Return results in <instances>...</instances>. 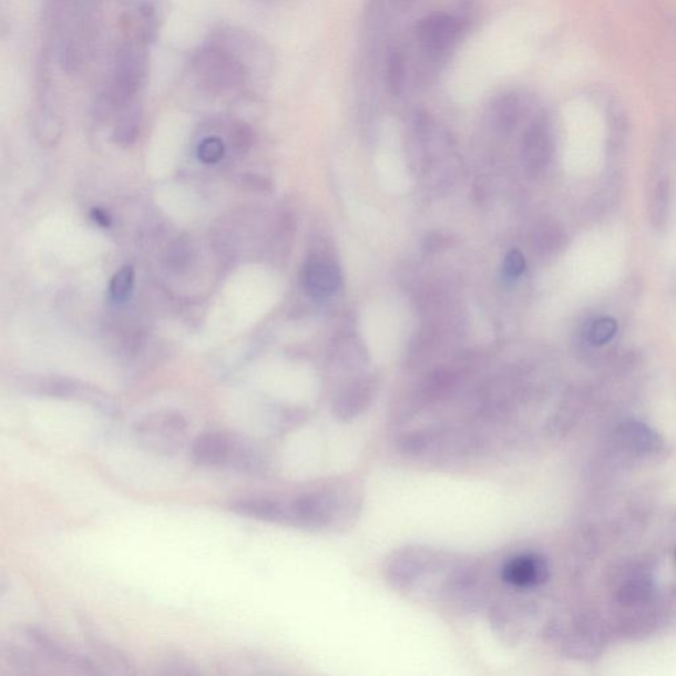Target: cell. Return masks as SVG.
<instances>
[{"instance_id": "6da1fadb", "label": "cell", "mask_w": 676, "mask_h": 676, "mask_svg": "<svg viewBox=\"0 0 676 676\" xmlns=\"http://www.w3.org/2000/svg\"><path fill=\"white\" fill-rule=\"evenodd\" d=\"M265 74V51L250 34L221 29L192 54L191 79L198 91L215 96L257 91Z\"/></svg>"}, {"instance_id": "7a4b0ae2", "label": "cell", "mask_w": 676, "mask_h": 676, "mask_svg": "<svg viewBox=\"0 0 676 676\" xmlns=\"http://www.w3.org/2000/svg\"><path fill=\"white\" fill-rule=\"evenodd\" d=\"M396 590L417 597H445L458 605H473L479 597L478 572L443 551L407 547L397 551L385 567Z\"/></svg>"}, {"instance_id": "3957f363", "label": "cell", "mask_w": 676, "mask_h": 676, "mask_svg": "<svg viewBox=\"0 0 676 676\" xmlns=\"http://www.w3.org/2000/svg\"><path fill=\"white\" fill-rule=\"evenodd\" d=\"M361 510L362 496L356 489L328 486L291 500L274 499L273 523L313 533H336L350 528Z\"/></svg>"}, {"instance_id": "277c9868", "label": "cell", "mask_w": 676, "mask_h": 676, "mask_svg": "<svg viewBox=\"0 0 676 676\" xmlns=\"http://www.w3.org/2000/svg\"><path fill=\"white\" fill-rule=\"evenodd\" d=\"M103 0H50L51 38L62 69L74 73L91 60Z\"/></svg>"}, {"instance_id": "5b68a950", "label": "cell", "mask_w": 676, "mask_h": 676, "mask_svg": "<svg viewBox=\"0 0 676 676\" xmlns=\"http://www.w3.org/2000/svg\"><path fill=\"white\" fill-rule=\"evenodd\" d=\"M150 43L121 34L99 100L100 112L116 115L140 106L150 74Z\"/></svg>"}, {"instance_id": "8992f818", "label": "cell", "mask_w": 676, "mask_h": 676, "mask_svg": "<svg viewBox=\"0 0 676 676\" xmlns=\"http://www.w3.org/2000/svg\"><path fill=\"white\" fill-rule=\"evenodd\" d=\"M191 459L198 467L227 468L247 474H262L268 468L266 454L257 444L225 431L198 434L191 445Z\"/></svg>"}, {"instance_id": "52a82bcc", "label": "cell", "mask_w": 676, "mask_h": 676, "mask_svg": "<svg viewBox=\"0 0 676 676\" xmlns=\"http://www.w3.org/2000/svg\"><path fill=\"white\" fill-rule=\"evenodd\" d=\"M133 438L146 452L157 457H176L188 444V420L177 411L153 412L135 423Z\"/></svg>"}, {"instance_id": "ba28073f", "label": "cell", "mask_w": 676, "mask_h": 676, "mask_svg": "<svg viewBox=\"0 0 676 676\" xmlns=\"http://www.w3.org/2000/svg\"><path fill=\"white\" fill-rule=\"evenodd\" d=\"M462 25L457 17L433 12L419 20L413 39L426 65L439 66L458 47Z\"/></svg>"}, {"instance_id": "9c48e42d", "label": "cell", "mask_w": 676, "mask_h": 676, "mask_svg": "<svg viewBox=\"0 0 676 676\" xmlns=\"http://www.w3.org/2000/svg\"><path fill=\"white\" fill-rule=\"evenodd\" d=\"M164 20L162 0H122L120 32L153 44Z\"/></svg>"}, {"instance_id": "30bf717a", "label": "cell", "mask_w": 676, "mask_h": 676, "mask_svg": "<svg viewBox=\"0 0 676 676\" xmlns=\"http://www.w3.org/2000/svg\"><path fill=\"white\" fill-rule=\"evenodd\" d=\"M24 637L33 651L52 665L78 674H99L93 662L85 655L71 651V648L62 645L58 638H54L52 634L39 629V627H27Z\"/></svg>"}, {"instance_id": "8fae6325", "label": "cell", "mask_w": 676, "mask_h": 676, "mask_svg": "<svg viewBox=\"0 0 676 676\" xmlns=\"http://www.w3.org/2000/svg\"><path fill=\"white\" fill-rule=\"evenodd\" d=\"M500 576L503 583L515 590H534L549 581L550 569L542 555L524 553L503 563Z\"/></svg>"}, {"instance_id": "7c38bea8", "label": "cell", "mask_w": 676, "mask_h": 676, "mask_svg": "<svg viewBox=\"0 0 676 676\" xmlns=\"http://www.w3.org/2000/svg\"><path fill=\"white\" fill-rule=\"evenodd\" d=\"M553 153V135L550 123L543 114L530 122L522 136V156L524 165L531 172L546 167Z\"/></svg>"}, {"instance_id": "4fadbf2b", "label": "cell", "mask_w": 676, "mask_h": 676, "mask_svg": "<svg viewBox=\"0 0 676 676\" xmlns=\"http://www.w3.org/2000/svg\"><path fill=\"white\" fill-rule=\"evenodd\" d=\"M340 268L322 259H309L301 270V285L310 298H329L341 287Z\"/></svg>"}, {"instance_id": "5bb4252c", "label": "cell", "mask_w": 676, "mask_h": 676, "mask_svg": "<svg viewBox=\"0 0 676 676\" xmlns=\"http://www.w3.org/2000/svg\"><path fill=\"white\" fill-rule=\"evenodd\" d=\"M528 110V101L519 93L499 96L489 107V123L496 133L509 134L521 121Z\"/></svg>"}, {"instance_id": "9a60e30c", "label": "cell", "mask_w": 676, "mask_h": 676, "mask_svg": "<svg viewBox=\"0 0 676 676\" xmlns=\"http://www.w3.org/2000/svg\"><path fill=\"white\" fill-rule=\"evenodd\" d=\"M375 389L368 382L349 386L335 399L332 412L340 422H350L369 409Z\"/></svg>"}, {"instance_id": "2e32d148", "label": "cell", "mask_w": 676, "mask_h": 676, "mask_svg": "<svg viewBox=\"0 0 676 676\" xmlns=\"http://www.w3.org/2000/svg\"><path fill=\"white\" fill-rule=\"evenodd\" d=\"M618 437L627 450L647 453L657 450L659 439L647 426L641 422H626L619 427Z\"/></svg>"}, {"instance_id": "e0dca14e", "label": "cell", "mask_w": 676, "mask_h": 676, "mask_svg": "<svg viewBox=\"0 0 676 676\" xmlns=\"http://www.w3.org/2000/svg\"><path fill=\"white\" fill-rule=\"evenodd\" d=\"M142 129V107L135 106L115 116L113 141L127 147L134 144Z\"/></svg>"}, {"instance_id": "ac0fdd59", "label": "cell", "mask_w": 676, "mask_h": 676, "mask_svg": "<svg viewBox=\"0 0 676 676\" xmlns=\"http://www.w3.org/2000/svg\"><path fill=\"white\" fill-rule=\"evenodd\" d=\"M85 636L91 644L92 651L99 655L103 664L112 667L114 673H126L129 668V662L123 657L116 648L105 643V639L96 636L93 629H86Z\"/></svg>"}, {"instance_id": "d6986e66", "label": "cell", "mask_w": 676, "mask_h": 676, "mask_svg": "<svg viewBox=\"0 0 676 676\" xmlns=\"http://www.w3.org/2000/svg\"><path fill=\"white\" fill-rule=\"evenodd\" d=\"M407 66L403 52L391 51L385 65V82L392 95H400L404 91Z\"/></svg>"}, {"instance_id": "ffe728a7", "label": "cell", "mask_w": 676, "mask_h": 676, "mask_svg": "<svg viewBox=\"0 0 676 676\" xmlns=\"http://www.w3.org/2000/svg\"><path fill=\"white\" fill-rule=\"evenodd\" d=\"M135 283V272L133 266H123L119 273L114 275L110 281L109 293L110 298L114 303L127 301L133 294Z\"/></svg>"}, {"instance_id": "44dd1931", "label": "cell", "mask_w": 676, "mask_h": 676, "mask_svg": "<svg viewBox=\"0 0 676 676\" xmlns=\"http://www.w3.org/2000/svg\"><path fill=\"white\" fill-rule=\"evenodd\" d=\"M618 330V324L612 317H600V319L593 320L585 329V337L590 344L602 347V345L608 344L616 336Z\"/></svg>"}, {"instance_id": "7402d4cb", "label": "cell", "mask_w": 676, "mask_h": 676, "mask_svg": "<svg viewBox=\"0 0 676 676\" xmlns=\"http://www.w3.org/2000/svg\"><path fill=\"white\" fill-rule=\"evenodd\" d=\"M2 653L7 664L12 667L13 672L20 675L37 674V660L25 648L7 646L2 648Z\"/></svg>"}, {"instance_id": "603a6c76", "label": "cell", "mask_w": 676, "mask_h": 676, "mask_svg": "<svg viewBox=\"0 0 676 676\" xmlns=\"http://www.w3.org/2000/svg\"><path fill=\"white\" fill-rule=\"evenodd\" d=\"M226 154V143L223 137L211 135L204 137L197 147V156L204 164H217Z\"/></svg>"}, {"instance_id": "cb8c5ba5", "label": "cell", "mask_w": 676, "mask_h": 676, "mask_svg": "<svg viewBox=\"0 0 676 676\" xmlns=\"http://www.w3.org/2000/svg\"><path fill=\"white\" fill-rule=\"evenodd\" d=\"M621 598L624 603L636 604L641 600H645L651 593V582L644 576H634L627 581L621 588Z\"/></svg>"}, {"instance_id": "d4e9b609", "label": "cell", "mask_w": 676, "mask_h": 676, "mask_svg": "<svg viewBox=\"0 0 676 676\" xmlns=\"http://www.w3.org/2000/svg\"><path fill=\"white\" fill-rule=\"evenodd\" d=\"M163 667L165 668V674L192 675L198 673L195 670V666H193L188 659L181 657V655L165 659Z\"/></svg>"}, {"instance_id": "484cf974", "label": "cell", "mask_w": 676, "mask_h": 676, "mask_svg": "<svg viewBox=\"0 0 676 676\" xmlns=\"http://www.w3.org/2000/svg\"><path fill=\"white\" fill-rule=\"evenodd\" d=\"M505 274L509 278H519L524 273V268H526V260H524L523 254L519 250H512L506 255L505 265Z\"/></svg>"}, {"instance_id": "4316f807", "label": "cell", "mask_w": 676, "mask_h": 676, "mask_svg": "<svg viewBox=\"0 0 676 676\" xmlns=\"http://www.w3.org/2000/svg\"><path fill=\"white\" fill-rule=\"evenodd\" d=\"M245 184L253 191L266 192L272 190V183L257 175H247L245 177Z\"/></svg>"}, {"instance_id": "83f0119b", "label": "cell", "mask_w": 676, "mask_h": 676, "mask_svg": "<svg viewBox=\"0 0 676 676\" xmlns=\"http://www.w3.org/2000/svg\"><path fill=\"white\" fill-rule=\"evenodd\" d=\"M91 217L94 223L103 227V229H109V227L112 226V217H110L109 213L105 209L93 208L91 211Z\"/></svg>"}, {"instance_id": "f1b7e54d", "label": "cell", "mask_w": 676, "mask_h": 676, "mask_svg": "<svg viewBox=\"0 0 676 676\" xmlns=\"http://www.w3.org/2000/svg\"><path fill=\"white\" fill-rule=\"evenodd\" d=\"M396 3H398L399 6H406L409 4L410 2H412V0H395Z\"/></svg>"}]
</instances>
